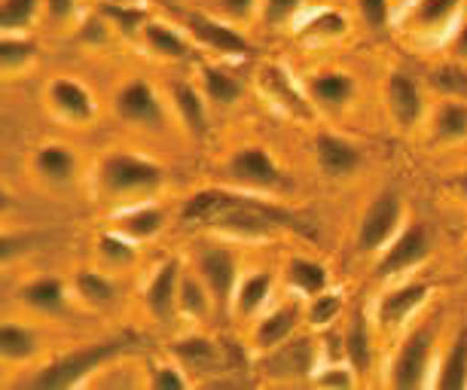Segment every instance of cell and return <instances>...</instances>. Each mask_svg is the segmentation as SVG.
Listing matches in <instances>:
<instances>
[{
	"mask_svg": "<svg viewBox=\"0 0 467 390\" xmlns=\"http://www.w3.org/2000/svg\"><path fill=\"white\" fill-rule=\"evenodd\" d=\"M437 83H440V86H446V88H452V95H455V98L467 92V74H464L462 67H446V70H440Z\"/></svg>",
	"mask_w": 467,
	"mask_h": 390,
	"instance_id": "47",
	"label": "cell"
},
{
	"mask_svg": "<svg viewBox=\"0 0 467 390\" xmlns=\"http://www.w3.org/2000/svg\"><path fill=\"white\" fill-rule=\"evenodd\" d=\"M385 104H388V110H391V117L400 128L419 126L421 113H425V98H421L419 83L410 74H403V70H394V74L388 77Z\"/></svg>",
	"mask_w": 467,
	"mask_h": 390,
	"instance_id": "17",
	"label": "cell"
},
{
	"mask_svg": "<svg viewBox=\"0 0 467 390\" xmlns=\"http://www.w3.org/2000/svg\"><path fill=\"white\" fill-rule=\"evenodd\" d=\"M171 357L187 369V375L196 381L199 375H214L226 372V351L223 344L208 339V335H183L171 344Z\"/></svg>",
	"mask_w": 467,
	"mask_h": 390,
	"instance_id": "13",
	"label": "cell"
},
{
	"mask_svg": "<svg viewBox=\"0 0 467 390\" xmlns=\"http://www.w3.org/2000/svg\"><path fill=\"white\" fill-rule=\"evenodd\" d=\"M342 351H346L351 369L369 372V363H373V335H369V317L360 308L351 314L346 333H342Z\"/></svg>",
	"mask_w": 467,
	"mask_h": 390,
	"instance_id": "27",
	"label": "cell"
},
{
	"mask_svg": "<svg viewBox=\"0 0 467 390\" xmlns=\"http://www.w3.org/2000/svg\"><path fill=\"white\" fill-rule=\"evenodd\" d=\"M95 251H99V256H101V265H104V269H110V272H126V269H131V265L138 262L135 241L126 238V235H119V232H113V229L99 238Z\"/></svg>",
	"mask_w": 467,
	"mask_h": 390,
	"instance_id": "37",
	"label": "cell"
},
{
	"mask_svg": "<svg viewBox=\"0 0 467 390\" xmlns=\"http://www.w3.org/2000/svg\"><path fill=\"white\" fill-rule=\"evenodd\" d=\"M217 6H220V13L229 15L233 22H244L257 10V0H217Z\"/></svg>",
	"mask_w": 467,
	"mask_h": 390,
	"instance_id": "46",
	"label": "cell"
},
{
	"mask_svg": "<svg viewBox=\"0 0 467 390\" xmlns=\"http://www.w3.org/2000/svg\"><path fill=\"white\" fill-rule=\"evenodd\" d=\"M306 317V312L299 308V303L294 305H281V308H272V312L260 314L257 323H254V348L260 354H266L272 348H278L281 342H287L294 330L299 326V321Z\"/></svg>",
	"mask_w": 467,
	"mask_h": 390,
	"instance_id": "20",
	"label": "cell"
},
{
	"mask_svg": "<svg viewBox=\"0 0 467 390\" xmlns=\"http://www.w3.org/2000/svg\"><path fill=\"white\" fill-rule=\"evenodd\" d=\"M113 110L122 122L147 131H162L169 117H165V104L162 98L156 95V88L147 83V79H129L126 86L119 88L117 98H113Z\"/></svg>",
	"mask_w": 467,
	"mask_h": 390,
	"instance_id": "8",
	"label": "cell"
},
{
	"mask_svg": "<svg viewBox=\"0 0 467 390\" xmlns=\"http://www.w3.org/2000/svg\"><path fill=\"white\" fill-rule=\"evenodd\" d=\"M74 290H77V296H80L83 303L92 305V308H110L119 299V290H117V283H113V278H110V274L99 272V269H80V272H77Z\"/></svg>",
	"mask_w": 467,
	"mask_h": 390,
	"instance_id": "31",
	"label": "cell"
},
{
	"mask_svg": "<svg viewBox=\"0 0 467 390\" xmlns=\"http://www.w3.org/2000/svg\"><path fill=\"white\" fill-rule=\"evenodd\" d=\"M165 171L153 159L135 156V153H110L104 156L99 168V186L101 192L113 201H138L153 195L162 186Z\"/></svg>",
	"mask_w": 467,
	"mask_h": 390,
	"instance_id": "3",
	"label": "cell"
},
{
	"mask_svg": "<svg viewBox=\"0 0 467 390\" xmlns=\"http://www.w3.org/2000/svg\"><path fill=\"white\" fill-rule=\"evenodd\" d=\"M403 229V199L394 190H382L369 201L358 223L355 244L360 253H382Z\"/></svg>",
	"mask_w": 467,
	"mask_h": 390,
	"instance_id": "5",
	"label": "cell"
},
{
	"mask_svg": "<svg viewBox=\"0 0 467 390\" xmlns=\"http://www.w3.org/2000/svg\"><path fill=\"white\" fill-rule=\"evenodd\" d=\"M144 46L153 52L156 58H165V61H183L190 58V43L183 34H178L171 25L165 22H147L144 34H140Z\"/></svg>",
	"mask_w": 467,
	"mask_h": 390,
	"instance_id": "30",
	"label": "cell"
},
{
	"mask_svg": "<svg viewBox=\"0 0 467 390\" xmlns=\"http://www.w3.org/2000/svg\"><path fill=\"white\" fill-rule=\"evenodd\" d=\"M43 0H4L0 4V31L25 34L34 25Z\"/></svg>",
	"mask_w": 467,
	"mask_h": 390,
	"instance_id": "39",
	"label": "cell"
},
{
	"mask_svg": "<svg viewBox=\"0 0 467 390\" xmlns=\"http://www.w3.org/2000/svg\"><path fill=\"white\" fill-rule=\"evenodd\" d=\"M358 13H360V19L367 22V28L379 31L388 25L391 6H388V0H358Z\"/></svg>",
	"mask_w": 467,
	"mask_h": 390,
	"instance_id": "45",
	"label": "cell"
},
{
	"mask_svg": "<svg viewBox=\"0 0 467 390\" xmlns=\"http://www.w3.org/2000/svg\"><path fill=\"white\" fill-rule=\"evenodd\" d=\"M199 278L208 283L211 296H214L217 312H233V299L239 290V256L226 244H205L196 256Z\"/></svg>",
	"mask_w": 467,
	"mask_h": 390,
	"instance_id": "6",
	"label": "cell"
},
{
	"mask_svg": "<svg viewBox=\"0 0 467 390\" xmlns=\"http://www.w3.org/2000/svg\"><path fill=\"white\" fill-rule=\"evenodd\" d=\"M202 92H205L208 101H214L217 108H233L242 98V83L233 74H226L223 67L205 65L202 67Z\"/></svg>",
	"mask_w": 467,
	"mask_h": 390,
	"instance_id": "36",
	"label": "cell"
},
{
	"mask_svg": "<svg viewBox=\"0 0 467 390\" xmlns=\"http://www.w3.org/2000/svg\"><path fill=\"white\" fill-rule=\"evenodd\" d=\"M434 138L443 144L467 140V101L464 98H449L434 113Z\"/></svg>",
	"mask_w": 467,
	"mask_h": 390,
	"instance_id": "35",
	"label": "cell"
},
{
	"mask_svg": "<svg viewBox=\"0 0 467 390\" xmlns=\"http://www.w3.org/2000/svg\"><path fill=\"white\" fill-rule=\"evenodd\" d=\"M458 10H462V0H416L407 15V31L421 37L443 34L458 19Z\"/></svg>",
	"mask_w": 467,
	"mask_h": 390,
	"instance_id": "21",
	"label": "cell"
},
{
	"mask_svg": "<svg viewBox=\"0 0 467 390\" xmlns=\"http://www.w3.org/2000/svg\"><path fill=\"white\" fill-rule=\"evenodd\" d=\"M257 86L266 95L269 104H275L281 113H287L290 119L299 122H312L315 119V101L308 98V92H299V86L290 79V74L281 65H263L257 70Z\"/></svg>",
	"mask_w": 467,
	"mask_h": 390,
	"instance_id": "9",
	"label": "cell"
},
{
	"mask_svg": "<svg viewBox=\"0 0 467 390\" xmlns=\"http://www.w3.org/2000/svg\"><path fill=\"white\" fill-rule=\"evenodd\" d=\"M40 351V339L31 326L6 321L0 326V354L6 363H28Z\"/></svg>",
	"mask_w": 467,
	"mask_h": 390,
	"instance_id": "33",
	"label": "cell"
},
{
	"mask_svg": "<svg viewBox=\"0 0 467 390\" xmlns=\"http://www.w3.org/2000/svg\"><path fill=\"white\" fill-rule=\"evenodd\" d=\"M303 4L306 0H263V22L272 25V28H281L303 10Z\"/></svg>",
	"mask_w": 467,
	"mask_h": 390,
	"instance_id": "43",
	"label": "cell"
},
{
	"mask_svg": "<svg viewBox=\"0 0 467 390\" xmlns=\"http://www.w3.org/2000/svg\"><path fill=\"white\" fill-rule=\"evenodd\" d=\"M147 385L153 390H183L192 385V378L178 360H162V363H150Z\"/></svg>",
	"mask_w": 467,
	"mask_h": 390,
	"instance_id": "41",
	"label": "cell"
},
{
	"mask_svg": "<svg viewBox=\"0 0 467 390\" xmlns=\"http://www.w3.org/2000/svg\"><path fill=\"white\" fill-rule=\"evenodd\" d=\"M135 339L131 335H119V339H108L99 344H86L70 354H61L58 360L47 363L43 369H37L28 385L37 390H67V387H80L92 372H99L101 366H108L110 360L122 357L126 351H131Z\"/></svg>",
	"mask_w": 467,
	"mask_h": 390,
	"instance_id": "2",
	"label": "cell"
},
{
	"mask_svg": "<svg viewBox=\"0 0 467 390\" xmlns=\"http://www.w3.org/2000/svg\"><path fill=\"white\" fill-rule=\"evenodd\" d=\"M462 190H464V195H467V177H464V180H462Z\"/></svg>",
	"mask_w": 467,
	"mask_h": 390,
	"instance_id": "51",
	"label": "cell"
},
{
	"mask_svg": "<svg viewBox=\"0 0 467 390\" xmlns=\"http://www.w3.org/2000/svg\"><path fill=\"white\" fill-rule=\"evenodd\" d=\"M108 4H138V0H108Z\"/></svg>",
	"mask_w": 467,
	"mask_h": 390,
	"instance_id": "50",
	"label": "cell"
},
{
	"mask_svg": "<svg viewBox=\"0 0 467 390\" xmlns=\"http://www.w3.org/2000/svg\"><path fill=\"white\" fill-rule=\"evenodd\" d=\"M47 98L52 104V110L58 113L61 119L74 122V126H89L95 119V98L86 88L80 79H70V77H56L47 88Z\"/></svg>",
	"mask_w": 467,
	"mask_h": 390,
	"instance_id": "14",
	"label": "cell"
},
{
	"mask_svg": "<svg viewBox=\"0 0 467 390\" xmlns=\"http://www.w3.org/2000/svg\"><path fill=\"white\" fill-rule=\"evenodd\" d=\"M306 92L324 110H346L358 95V83L348 70H318L306 79Z\"/></svg>",
	"mask_w": 467,
	"mask_h": 390,
	"instance_id": "18",
	"label": "cell"
},
{
	"mask_svg": "<svg viewBox=\"0 0 467 390\" xmlns=\"http://www.w3.org/2000/svg\"><path fill=\"white\" fill-rule=\"evenodd\" d=\"M452 56L458 61H467V19H462V25L452 34Z\"/></svg>",
	"mask_w": 467,
	"mask_h": 390,
	"instance_id": "49",
	"label": "cell"
},
{
	"mask_svg": "<svg viewBox=\"0 0 467 390\" xmlns=\"http://www.w3.org/2000/svg\"><path fill=\"white\" fill-rule=\"evenodd\" d=\"M19 299L28 308H34L37 314H47V317L67 312V287H65V281L56 278V274H40V278L22 283Z\"/></svg>",
	"mask_w": 467,
	"mask_h": 390,
	"instance_id": "22",
	"label": "cell"
},
{
	"mask_svg": "<svg viewBox=\"0 0 467 390\" xmlns=\"http://www.w3.org/2000/svg\"><path fill=\"white\" fill-rule=\"evenodd\" d=\"M348 34V22L346 15L337 10H321L308 19L303 28H299V40L308 43V46H324V43H337Z\"/></svg>",
	"mask_w": 467,
	"mask_h": 390,
	"instance_id": "34",
	"label": "cell"
},
{
	"mask_svg": "<svg viewBox=\"0 0 467 390\" xmlns=\"http://www.w3.org/2000/svg\"><path fill=\"white\" fill-rule=\"evenodd\" d=\"M34 171L49 186H67L77 177V156L65 144H43L34 153Z\"/></svg>",
	"mask_w": 467,
	"mask_h": 390,
	"instance_id": "26",
	"label": "cell"
},
{
	"mask_svg": "<svg viewBox=\"0 0 467 390\" xmlns=\"http://www.w3.org/2000/svg\"><path fill=\"white\" fill-rule=\"evenodd\" d=\"M272 287H275V278L272 272H251L248 278L239 281V290H235L233 299V314L239 321H251V317H260V312L266 308Z\"/></svg>",
	"mask_w": 467,
	"mask_h": 390,
	"instance_id": "24",
	"label": "cell"
},
{
	"mask_svg": "<svg viewBox=\"0 0 467 390\" xmlns=\"http://www.w3.org/2000/svg\"><path fill=\"white\" fill-rule=\"evenodd\" d=\"M165 229V210L156 205H135L113 217V232L131 238V241H153Z\"/></svg>",
	"mask_w": 467,
	"mask_h": 390,
	"instance_id": "23",
	"label": "cell"
},
{
	"mask_svg": "<svg viewBox=\"0 0 467 390\" xmlns=\"http://www.w3.org/2000/svg\"><path fill=\"white\" fill-rule=\"evenodd\" d=\"M183 22H187V31L192 34V40H196L199 46L217 52V56H223V58H244L251 52L248 37L235 31L233 25L214 19V15L187 13V15H183Z\"/></svg>",
	"mask_w": 467,
	"mask_h": 390,
	"instance_id": "11",
	"label": "cell"
},
{
	"mask_svg": "<svg viewBox=\"0 0 467 390\" xmlns=\"http://www.w3.org/2000/svg\"><path fill=\"white\" fill-rule=\"evenodd\" d=\"M171 104H174V110H178L183 128H187L192 138L202 140L208 135V108H205V101H202V95L190 83L171 86Z\"/></svg>",
	"mask_w": 467,
	"mask_h": 390,
	"instance_id": "29",
	"label": "cell"
},
{
	"mask_svg": "<svg viewBox=\"0 0 467 390\" xmlns=\"http://www.w3.org/2000/svg\"><path fill=\"white\" fill-rule=\"evenodd\" d=\"M434 344H437V333L431 323L412 330L407 335V342L400 344V351L394 354L388 385L398 387V390L434 385V378H431V366H434Z\"/></svg>",
	"mask_w": 467,
	"mask_h": 390,
	"instance_id": "4",
	"label": "cell"
},
{
	"mask_svg": "<svg viewBox=\"0 0 467 390\" xmlns=\"http://www.w3.org/2000/svg\"><path fill=\"white\" fill-rule=\"evenodd\" d=\"M339 312H342V292L324 290V292H318V296L308 299L306 323L315 326V330H324V326H330L333 321H339Z\"/></svg>",
	"mask_w": 467,
	"mask_h": 390,
	"instance_id": "40",
	"label": "cell"
},
{
	"mask_svg": "<svg viewBox=\"0 0 467 390\" xmlns=\"http://www.w3.org/2000/svg\"><path fill=\"white\" fill-rule=\"evenodd\" d=\"M315 159H318L321 174L330 177V180H348V177H355L360 171V165H364L360 149L346 138L330 135V131H321V135L315 138Z\"/></svg>",
	"mask_w": 467,
	"mask_h": 390,
	"instance_id": "15",
	"label": "cell"
},
{
	"mask_svg": "<svg viewBox=\"0 0 467 390\" xmlns=\"http://www.w3.org/2000/svg\"><path fill=\"white\" fill-rule=\"evenodd\" d=\"M285 281L290 292H296L299 299H312L318 292L330 290V274L321 262L308 260V256H290L285 265Z\"/></svg>",
	"mask_w": 467,
	"mask_h": 390,
	"instance_id": "25",
	"label": "cell"
},
{
	"mask_svg": "<svg viewBox=\"0 0 467 390\" xmlns=\"http://www.w3.org/2000/svg\"><path fill=\"white\" fill-rule=\"evenodd\" d=\"M431 253V232L425 223H410L403 226L394 241L379 253L376 262V278H398V274H407L412 269H419L421 262L428 260Z\"/></svg>",
	"mask_w": 467,
	"mask_h": 390,
	"instance_id": "7",
	"label": "cell"
},
{
	"mask_svg": "<svg viewBox=\"0 0 467 390\" xmlns=\"http://www.w3.org/2000/svg\"><path fill=\"white\" fill-rule=\"evenodd\" d=\"M34 56H37L34 40L22 37V34H4V37H0V65H4L6 77H13L28 67Z\"/></svg>",
	"mask_w": 467,
	"mask_h": 390,
	"instance_id": "38",
	"label": "cell"
},
{
	"mask_svg": "<svg viewBox=\"0 0 467 390\" xmlns=\"http://www.w3.org/2000/svg\"><path fill=\"white\" fill-rule=\"evenodd\" d=\"M214 296H211L208 283L199 278V272H187L181 278V292H178V312L190 321H205L214 312Z\"/></svg>",
	"mask_w": 467,
	"mask_h": 390,
	"instance_id": "32",
	"label": "cell"
},
{
	"mask_svg": "<svg viewBox=\"0 0 467 390\" xmlns=\"http://www.w3.org/2000/svg\"><path fill=\"white\" fill-rule=\"evenodd\" d=\"M263 366H269L266 372L275 378L308 375V372H315V344L308 339H294V335H290V339L281 342L278 348L266 351Z\"/></svg>",
	"mask_w": 467,
	"mask_h": 390,
	"instance_id": "19",
	"label": "cell"
},
{
	"mask_svg": "<svg viewBox=\"0 0 467 390\" xmlns=\"http://www.w3.org/2000/svg\"><path fill=\"white\" fill-rule=\"evenodd\" d=\"M434 387L440 390H462L467 387V326L458 330L452 344L446 348L443 360L437 366Z\"/></svg>",
	"mask_w": 467,
	"mask_h": 390,
	"instance_id": "28",
	"label": "cell"
},
{
	"mask_svg": "<svg viewBox=\"0 0 467 390\" xmlns=\"http://www.w3.org/2000/svg\"><path fill=\"white\" fill-rule=\"evenodd\" d=\"M181 278H183V272H181L178 260L162 262L153 278H150L147 290H144V305H147V312L153 314V321L169 323L171 317L178 314Z\"/></svg>",
	"mask_w": 467,
	"mask_h": 390,
	"instance_id": "16",
	"label": "cell"
},
{
	"mask_svg": "<svg viewBox=\"0 0 467 390\" xmlns=\"http://www.w3.org/2000/svg\"><path fill=\"white\" fill-rule=\"evenodd\" d=\"M74 13H77V0H47V15H49V22L65 25Z\"/></svg>",
	"mask_w": 467,
	"mask_h": 390,
	"instance_id": "48",
	"label": "cell"
},
{
	"mask_svg": "<svg viewBox=\"0 0 467 390\" xmlns=\"http://www.w3.org/2000/svg\"><path fill=\"white\" fill-rule=\"evenodd\" d=\"M226 171L235 183L251 186V190H275V186H281V180H285V174H281V168L275 159H272L269 149L254 147V144L235 149V153L229 156Z\"/></svg>",
	"mask_w": 467,
	"mask_h": 390,
	"instance_id": "12",
	"label": "cell"
},
{
	"mask_svg": "<svg viewBox=\"0 0 467 390\" xmlns=\"http://www.w3.org/2000/svg\"><path fill=\"white\" fill-rule=\"evenodd\" d=\"M104 15L117 25V28L126 34V37H140L147 28V13L140 10L138 4H108L104 6Z\"/></svg>",
	"mask_w": 467,
	"mask_h": 390,
	"instance_id": "42",
	"label": "cell"
},
{
	"mask_svg": "<svg viewBox=\"0 0 467 390\" xmlns=\"http://www.w3.org/2000/svg\"><path fill=\"white\" fill-rule=\"evenodd\" d=\"M431 296V283L425 281H410L400 287L388 290L376 305V326L382 333H398L400 326H407L412 321V314L428 303Z\"/></svg>",
	"mask_w": 467,
	"mask_h": 390,
	"instance_id": "10",
	"label": "cell"
},
{
	"mask_svg": "<svg viewBox=\"0 0 467 390\" xmlns=\"http://www.w3.org/2000/svg\"><path fill=\"white\" fill-rule=\"evenodd\" d=\"M312 385L315 387H355L358 378H355V369L351 366H339V363H333V366H327V369L312 372Z\"/></svg>",
	"mask_w": 467,
	"mask_h": 390,
	"instance_id": "44",
	"label": "cell"
},
{
	"mask_svg": "<svg viewBox=\"0 0 467 390\" xmlns=\"http://www.w3.org/2000/svg\"><path fill=\"white\" fill-rule=\"evenodd\" d=\"M183 223H202L223 235L254 241V238H269L275 229H303L294 220V214L278 210L275 205L257 201L251 195H239L229 190H202L190 195L187 205L181 210Z\"/></svg>",
	"mask_w": 467,
	"mask_h": 390,
	"instance_id": "1",
	"label": "cell"
}]
</instances>
